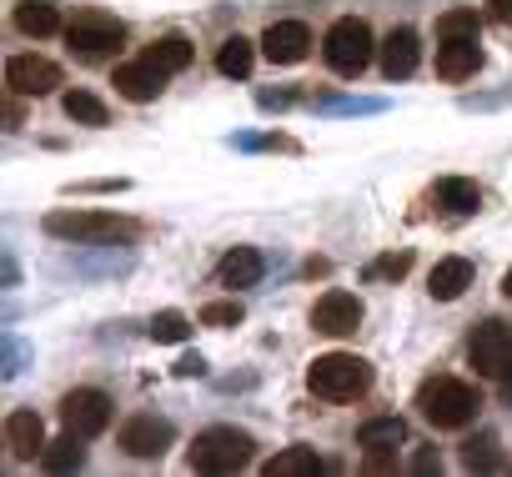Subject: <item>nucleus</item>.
Masks as SVG:
<instances>
[{"mask_svg": "<svg viewBox=\"0 0 512 477\" xmlns=\"http://www.w3.org/2000/svg\"><path fill=\"white\" fill-rule=\"evenodd\" d=\"M46 231L61 236V242H131V236H141V221H126L116 211H51L46 216Z\"/></svg>", "mask_w": 512, "mask_h": 477, "instance_id": "3", "label": "nucleus"}, {"mask_svg": "<svg viewBox=\"0 0 512 477\" xmlns=\"http://www.w3.org/2000/svg\"><path fill=\"white\" fill-rule=\"evenodd\" d=\"M262 272H267V262H262V252L256 247H236V252H226L221 257V267H216V277H221V287H256L262 282Z\"/></svg>", "mask_w": 512, "mask_h": 477, "instance_id": "17", "label": "nucleus"}, {"mask_svg": "<svg viewBox=\"0 0 512 477\" xmlns=\"http://www.w3.org/2000/svg\"><path fill=\"white\" fill-rule=\"evenodd\" d=\"M241 317H246L241 302H206V307H201V322H206V327H236Z\"/></svg>", "mask_w": 512, "mask_h": 477, "instance_id": "31", "label": "nucleus"}, {"mask_svg": "<svg viewBox=\"0 0 512 477\" xmlns=\"http://www.w3.org/2000/svg\"><path fill=\"white\" fill-rule=\"evenodd\" d=\"M412 472H442V457L437 452H417L412 457Z\"/></svg>", "mask_w": 512, "mask_h": 477, "instance_id": "33", "label": "nucleus"}, {"mask_svg": "<svg viewBox=\"0 0 512 477\" xmlns=\"http://www.w3.org/2000/svg\"><path fill=\"white\" fill-rule=\"evenodd\" d=\"M61 422L76 437H101L111 427V397L101 387H76L61 397Z\"/></svg>", "mask_w": 512, "mask_h": 477, "instance_id": "8", "label": "nucleus"}, {"mask_svg": "<svg viewBox=\"0 0 512 477\" xmlns=\"http://www.w3.org/2000/svg\"><path fill=\"white\" fill-rule=\"evenodd\" d=\"M377 56H382V76L387 81H407L417 71V61H422V41H417L412 26H397V31H387V41L377 46Z\"/></svg>", "mask_w": 512, "mask_h": 477, "instance_id": "13", "label": "nucleus"}, {"mask_svg": "<svg viewBox=\"0 0 512 477\" xmlns=\"http://www.w3.org/2000/svg\"><path fill=\"white\" fill-rule=\"evenodd\" d=\"M262 472H267V477H317V472H322V462H317V452H312V447H287V452H277Z\"/></svg>", "mask_w": 512, "mask_h": 477, "instance_id": "23", "label": "nucleus"}, {"mask_svg": "<svg viewBox=\"0 0 512 477\" xmlns=\"http://www.w3.org/2000/svg\"><path fill=\"white\" fill-rule=\"evenodd\" d=\"M6 452H11L16 462H31V457L46 452V422H41L31 407H16V412L6 417Z\"/></svg>", "mask_w": 512, "mask_h": 477, "instance_id": "14", "label": "nucleus"}, {"mask_svg": "<svg viewBox=\"0 0 512 477\" xmlns=\"http://www.w3.org/2000/svg\"><path fill=\"white\" fill-rule=\"evenodd\" d=\"M307 387L322 402H357L372 387V367L362 357H352V352H327V357H317L307 367Z\"/></svg>", "mask_w": 512, "mask_h": 477, "instance_id": "2", "label": "nucleus"}, {"mask_svg": "<svg viewBox=\"0 0 512 477\" xmlns=\"http://www.w3.org/2000/svg\"><path fill=\"white\" fill-rule=\"evenodd\" d=\"M176 372H181V377H201V372H206V362H201V357H186Z\"/></svg>", "mask_w": 512, "mask_h": 477, "instance_id": "35", "label": "nucleus"}, {"mask_svg": "<svg viewBox=\"0 0 512 477\" xmlns=\"http://www.w3.org/2000/svg\"><path fill=\"white\" fill-rule=\"evenodd\" d=\"M362 467H367V472H392V467H397V452H367Z\"/></svg>", "mask_w": 512, "mask_h": 477, "instance_id": "32", "label": "nucleus"}, {"mask_svg": "<svg viewBox=\"0 0 512 477\" xmlns=\"http://www.w3.org/2000/svg\"><path fill=\"white\" fill-rule=\"evenodd\" d=\"M171 422L166 417H156V412H136L126 427H121V452H131V457H161L166 447H171Z\"/></svg>", "mask_w": 512, "mask_h": 477, "instance_id": "11", "label": "nucleus"}, {"mask_svg": "<svg viewBox=\"0 0 512 477\" xmlns=\"http://www.w3.org/2000/svg\"><path fill=\"white\" fill-rule=\"evenodd\" d=\"M477 407H482L477 387H467V382H457V377H427V382L417 387V412H422L432 427H442V432L467 427V422L477 417Z\"/></svg>", "mask_w": 512, "mask_h": 477, "instance_id": "1", "label": "nucleus"}, {"mask_svg": "<svg viewBox=\"0 0 512 477\" xmlns=\"http://www.w3.org/2000/svg\"><path fill=\"white\" fill-rule=\"evenodd\" d=\"M6 86L16 96H51L61 86V66L46 56H11L6 61Z\"/></svg>", "mask_w": 512, "mask_h": 477, "instance_id": "9", "label": "nucleus"}, {"mask_svg": "<svg viewBox=\"0 0 512 477\" xmlns=\"http://www.w3.org/2000/svg\"><path fill=\"white\" fill-rule=\"evenodd\" d=\"M502 292H507V297H512V272H507V277H502Z\"/></svg>", "mask_w": 512, "mask_h": 477, "instance_id": "36", "label": "nucleus"}, {"mask_svg": "<svg viewBox=\"0 0 512 477\" xmlns=\"http://www.w3.org/2000/svg\"><path fill=\"white\" fill-rule=\"evenodd\" d=\"M307 51H312V31L302 21H272L262 31V56L272 66H297V61H307Z\"/></svg>", "mask_w": 512, "mask_h": 477, "instance_id": "12", "label": "nucleus"}, {"mask_svg": "<svg viewBox=\"0 0 512 477\" xmlns=\"http://www.w3.org/2000/svg\"><path fill=\"white\" fill-rule=\"evenodd\" d=\"M437 206H447L457 216H472L482 206V186L467 181V176H447V181H437Z\"/></svg>", "mask_w": 512, "mask_h": 477, "instance_id": "20", "label": "nucleus"}, {"mask_svg": "<svg viewBox=\"0 0 512 477\" xmlns=\"http://www.w3.org/2000/svg\"><path fill=\"white\" fill-rule=\"evenodd\" d=\"M191 337V322L181 312H156L151 317V342H186Z\"/></svg>", "mask_w": 512, "mask_h": 477, "instance_id": "29", "label": "nucleus"}, {"mask_svg": "<svg viewBox=\"0 0 512 477\" xmlns=\"http://www.w3.org/2000/svg\"><path fill=\"white\" fill-rule=\"evenodd\" d=\"M66 116L76 121V126H106L111 121V111H106V101H96L91 91H66Z\"/></svg>", "mask_w": 512, "mask_h": 477, "instance_id": "26", "label": "nucleus"}, {"mask_svg": "<svg viewBox=\"0 0 512 477\" xmlns=\"http://www.w3.org/2000/svg\"><path fill=\"white\" fill-rule=\"evenodd\" d=\"M146 61H151V66H161L166 76H176V71H186V66H191V41H186V36H161V41L146 51Z\"/></svg>", "mask_w": 512, "mask_h": 477, "instance_id": "24", "label": "nucleus"}, {"mask_svg": "<svg viewBox=\"0 0 512 477\" xmlns=\"http://www.w3.org/2000/svg\"><path fill=\"white\" fill-rule=\"evenodd\" d=\"M16 26L26 36H56L61 16H56V6H46V0H26V6H16Z\"/></svg>", "mask_w": 512, "mask_h": 477, "instance_id": "25", "label": "nucleus"}, {"mask_svg": "<svg viewBox=\"0 0 512 477\" xmlns=\"http://www.w3.org/2000/svg\"><path fill=\"white\" fill-rule=\"evenodd\" d=\"M407 442V422L402 417H372L357 427V447L362 452H397Z\"/></svg>", "mask_w": 512, "mask_h": 477, "instance_id": "19", "label": "nucleus"}, {"mask_svg": "<svg viewBox=\"0 0 512 477\" xmlns=\"http://www.w3.org/2000/svg\"><path fill=\"white\" fill-rule=\"evenodd\" d=\"M492 21L512 26V0H492Z\"/></svg>", "mask_w": 512, "mask_h": 477, "instance_id": "34", "label": "nucleus"}, {"mask_svg": "<svg viewBox=\"0 0 512 477\" xmlns=\"http://www.w3.org/2000/svg\"><path fill=\"white\" fill-rule=\"evenodd\" d=\"M251 61H256V51H251L246 36H226L221 51H216V71L231 76V81H246V76H251Z\"/></svg>", "mask_w": 512, "mask_h": 477, "instance_id": "21", "label": "nucleus"}, {"mask_svg": "<svg viewBox=\"0 0 512 477\" xmlns=\"http://www.w3.org/2000/svg\"><path fill=\"white\" fill-rule=\"evenodd\" d=\"M407 272H412V252H387L367 267V277H377V282H402Z\"/></svg>", "mask_w": 512, "mask_h": 477, "instance_id": "30", "label": "nucleus"}, {"mask_svg": "<svg viewBox=\"0 0 512 477\" xmlns=\"http://www.w3.org/2000/svg\"><path fill=\"white\" fill-rule=\"evenodd\" d=\"M121 41H126V26L116 16H106V11H76V21L66 26V46L76 56H86V61L111 56Z\"/></svg>", "mask_w": 512, "mask_h": 477, "instance_id": "6", "label": "nucleus"}, {"mask_svg": "<svg viewBox=\"0 0 512 477\" xmlns=\"http://www.w3.org/2000/svg\"><path fill=\"white\" fill-rule=\"evenodd\" d=\"M477 66H482L477 36H457V41H442L437 46V76L442 81H467V76H477Z\"/></svg>", "mask_w": 512, "mask_h": 477, "instance_id": "16", "label": "nucleus"}, {"mask_svg": "<svg viewBox=\"0 0 512 477\" xmlns=\"http://www.w3.org/2000/svg\"><path fill=\"white\" fill-rule=\"evenodd\" d=\"M467 287H472V262H467V257H447V262H437L432 277H427V292H432L437 302H457Z\"/></svg>", "mask_w": 512, "mask_h": 477, "instance_id": "18", "label": "nucleus"}, {"mask_svg": "<svg viewBox=\"0 0 512 477\" xmlns=\"http://www.w3.org/2000/svg\"><path fill=\"white\" fill-rule=\"evenodd\" d=\"M467 362L477 377H512V327L507 322H482L467 337Z\"/></svg>", "mask_w": 512, "mask_h": 477, "instance_id": "7", "label": "nucleus"}, {"mask_svg": "<svg viewBox=\"0 0 512 477\" xmlns=\"http://www.w3.org/2000/svg\"><path fill=\"white\" fill-rule=\"evenodd\" d=\"M362 317H367L362 302H357L352 292H342V287L327 292V297L312 307V327H317L322 337H352V332L362 327Z\"/></svg>", "mask_w": 512, "mask_h": 477, "instance_id": "10", "label": "nucleus"}, {"mask_svg": "<svg viewBox=\"0 0 512 477\" xmlns=\"http://www.w3.org/2000/svg\"><path fill=\"white\" fill-rule=\"evenodd\" d=\"M372 26L362 21V16H342V21H332V31H327V41H322V56H327V66L337 71V76H362L367 71V61H372Z\"/></svg>", "mask_w": 512, "mask_h": 477, "instance_id": "5", "label": "nucleus"}, {"mask_svg": "<svg viewBox=\"0 0 512 477\" xmlns=\"http://www.w3.org/2000/svg\"><path fill=\"white\" fill-rule=\"evenodd\" d=\"M186 457L196 472H241L256 457V442L241 427H206V432H196Z\"/></svg>", "mask_w": 512, "mask_h": 477, "instance_id": "4", "label": "nucleus"}, {"mask_svg": "<svg viewBox=\"0 0 512 477\" xmlns=\"http://www.w3.org/2000/svg\"><path fill=\"white\" fill-rule=\"evenodd\" d=\"M116 91H121L126 101L146 106V101H156V96L166 91V71L151 66L146 56H141V61H126V66H116Z\"/></svg>", "mask_w": 512, "mask_h": 477, "instance_id": "15", "label": "nucleus"}, {"mask_svg": "<svg viewBox=\"0 0 512 477\" xmlns=\"http://www.w3.org/2000/svg\"><path fill=\"white\" fill-rule=\"evenodd\" d=\"M457 36H477V11L472 6H457L437 21V41H457Z\"/></svg>", "mask_w": 512, "mask_h": 477, "instance_id": "28", "label": "nucleus"}, {"mask_svg": "<svg viewBox=\"0 0 512 477\" xmlns=\"http://www.w3.org/2000/svg\"><path fill=\"white\" fill-rule=\"evenodd\" d=\"M81 442H86V437H76V432H66V437L46 442L41 467H46V472H76V467L86 462V447H81Z\"/></svg>", "mask_w": 512, "mask_h": 477, "instance_id": "22", "label": "nucleus"}, {"mask_svg": "<svg viewBox=\"0 0 512 477\" xmlns=\"http://www.w3.org/2000/svg\"><path fill=\"white\" fill-rule=\"evenodd\" d=\"M462 462H467L472 472H497V467H502L497 437H492V432H477V437H467V442H462Z\"/></svg>", "mask_w": 512, "mask_h": 477, "instance_id": "27", "label": "nucleus"}]
</instances>
